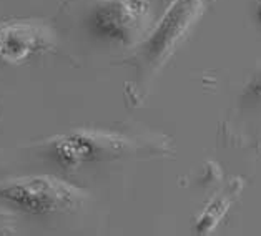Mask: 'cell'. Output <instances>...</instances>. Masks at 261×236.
I'll use <instances>...</instances> for the list:
<instances>
[{"label":"cell","instance_id":"cell-6","mask_svg":"<svg viewBox=\"0 0 261 236\" xmlns=\"http://www.w3.org/2000/svg\"><path fill=\"white\" fill-rule=\"evenodd\" d=\"M258 15H259V18H261V2H259V5H258Z\"/></svg>","mask_w":261,"mask_h":236},{"label":"cell","instance_id":"cell-4","mask_svg":"<svg viewBox=\"0 0 261 236\" xmlns=\"http://www.w3.org/2000/svg\"><path fill=\"white\" fill-rule=\"evenodd\" d=\"M55 47L54 30L39 20H9L0 23V60L12 65L47 54Z\"/></svg>","mask_w":261,"mask_h":236},{"label":"cell","instance_id":"cell-1","mask_svg":"<svg viewBox=\"0 0 261 236\" xmlns=\"http://www.w3.org/2000/svg\"><path fill=\"white\" fill-rule=\"evenodd\" d=\"M0 200L22 213L52 216L77 212L85 191L52 175H30L0 183Z\"/></svg>","mask_w":261,"mask_h":236},{"label":"cell","instance_id":"cell-5","mask_svg":"<svg viewBox=\"0 0 261 236\" xmlns=\"http://www.w3.org/2000/svg\"><path fill=\"white\" fill-rule=\"evenodd\" d=\"M195 7H198V0H176L173 7L168 10L160 25V30H156L155 37L150 40L148 50L150 54L155 55V59H158V55L168 52L178 35L183 30H187V25L190 22L187 18L193 17Z\"/></svg>","mask_w":261,"mask_h":236},{"label":"cell","instance_id":"cell-2","mask_svg":"<svg viewBox=\"0 0 261 236\" xmlns=\"http://www.w3.org/2000/svg\"><path fill=\"white\" fill-rule=\"evenodd\" d=\"M133 150L135 142L132 138L103 130H73L50 142V156L65 170L118 160Z\"/></svg>","mask_w":261,"mask_h":236},{"label":"cell","instance_id":"cell-3","mask_svg":"<svg viewBox=\"0 0 261 236\" xmlns=\"http://www.w3.org/2000/svg\"><path fill=\"white\" fill-rule=\"evenodd\" d=\"M151 17L148 0H98L90 14V27L100 38L133 45L142 38Z\"/></svg>","mask_w":261,"mask_h":236}]
</instances>
